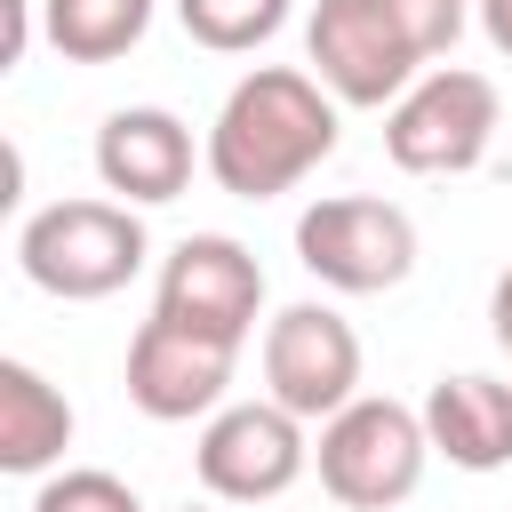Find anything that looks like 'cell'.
I'll return each mask as SVG.
<instances>
[{
    "label": "cell",
    "mask_w": 512,
    "mask_h": 512,
    "mask_svg": "<svg viewBox=\"0 0 512 512\" xmlns=\"http://www.w3.org/2000/svg\"><path fill=\"white\" fill-rule=\"evenodd\" d=\"M232 368H240V344H216V336H192V328H176V320H144L136 336H128V400L152 416V424H208L216 408H224V392H232Z\"/></svg>",
    "instance_id": "obj_10"
},
{
    "label": "cell",
    "mask_w": 512,
    "mask_h": 512,
    "mask_svg": "<svg viewBox=\"0 0 512 512\" xmlns=\"http://www.w3.org/2000/svg\"><path fill=\"white\" fill-rule=\"evenodd\" d=\"M64 448H72V400L32 360H0V472L32 480L64 464Z\"/></svg>",
    "instance_id": "obj_13"
},
{
    "label": "cell",
    "mask_w": 512,
    "mask_h": 512,
    "mask_svg": "<svg viewBox=\"0 0 512 512\" xmlns=\"http://www.w3.org/2000/svg\"><path fill=\"white\" fill-rule=\"evenodd\" d=\"M144 256H152V240H144V216L128 200H48L16 232L24 280L40 296H64V304L120 296L144 272Z\"/></svg>",
    "instance_id": "obj_3"
},
{
    "label": "cell",
    "mask_w": 512,
    "mask_h": 512,
    "mask_svg": "<svg viewBox=\"0 0 512 512\" xmlns=\"http://www.w3.org/2000/svg\"><path fill=\"white\" fill-rule=\"evenodd\" d=\"M40 32L64 64H120L152 32V0H40Z\"/></svg>",
    "instance_id": "obj_14"
},
{
    "label": "cell",
    "mask_w": 512,
    "mask_h": 512,
    "mask_svg": "<svg viewBox=\"0 0 512 512\" xmlns=\"http://www.w3.org/2000/svg\"><path fill=\"white\" fill-rule=\"evenodd\" d=\"M264 400L304 424H328L360 400V336L336 304H288L264 320Z\"/></svg>",
    "instance_id": "obj_8"
},
{
    "label": "cell",
    "mask_w": 512,
    "mask_h": 512,
    "mask_svg": "<svg viewBox=\"0 0 512 512\" xmlns=\"http://www.w3.org/2000/svg\"><path fill=\"white\" fill-rule=\"evenodd\" d=\"M296 264L336 296H384L416 272V224L392 200L336 192L296 216Z\"/></svg>",
    "instance_id": "obj_6"
},
{
    "label": "cell",
    "mask_w": 512,
    "mask_h": 512,
    "mask_svg": "<svg viewBox=\"0 0 512 512\" xmlns=\"http://www.w3.org/2000/svg\"><path fill=\"white\" fill-rule=\"evenodd\" d=\"M8 8V64H24V48H32V0H0Z\"/></svg>",
    "instance_id": "obj_19"
},
{
    "label": "cell",
    "mask_w": 512,
    "mask_h": 512,
    "mask_svg": "<svg viewBox=\"0 0 512 512\" xmlns=\"http://www.w3.org/2000/svg\"><path fill=\"white\" fill-rule=\"evenodd\" d=\"M304 464H312V432L280 400H224L192 440V472L216 504H272L304 480Z\"/></svg>",
    "instance_id": "obj_7"
},
{
    "label": "cell",
    "mask_w": 512,
    "mask_h": 512,
    "mask_svg": "<svg viewBox=\"0 0 512 512\" xmlns=\"http://www.w3.org/2000/svg\"><path fill=\"white\" fill-rule=\"evenodd\" d=\"M192 168H208V144H192V128L168 104H120V112H104V128H96V176L128 208L176 200L192 184Z\"/></svg>",
    "instance_id": "obj_11"
},
{
    "label": "cell",
    "mask_w": 512,
    "mask_h": 512,
    "mask_svg": "<svg viewBox=\"0 0 512 512\" xmlns=\"http://www.w3.org/2000/svg\"><path fill=\"white\" fill-rule=\"evenodd\" d=\"M312 464H320V488L344 512H392V504H408L424 488V464H432L424 408H400V400L360 392L344 416L320 424Z\"/></svg>",
    "instance_id": "obj_4"
},
{
    "label": "cell",
    "mask_w": 512,
    "mask_h": 512,
    "mask_svg": "<svg viewBox=\"0 0 512 512\" xmlns=\"http://www.w3.org/2000/svg\"><path fill=\"white\" fill-rule=\"evenodd\" d=\"M424 432L432 456H448L456 472H504L512 464V376H480L456 368L424 392Z\"/></svg>",
    "instance_id": "obj_12"
},
{
    "label": "cell",
    "mask_w": 512,
    "mask_h": 512,
    "mask_svg": "<svg viewBox=\"0 0 512 512\" xmlns=\"http://www.w3.org/2000/svg\"><path fill=\"white\" fill-rule=\"evenodd\" d=\"M208 176L232 200H280L336 152V96L296 64H256L208 120Z\"/></svg>",
    "instance_id": "obj_1"
},
{
    "label": "cell",
    "mask_w": 512,
    "mask_h": 512,
    "mask_svg": "<svg viewBox=\"0 0 512 512\" xmlns=\"http://www.w3.org/2000/svg\"><path fill=\"white\" fill-rule=\"evenodd\" d=\"M472 16H480V32H488V48L512 56V0H472Z\"/></svg>",
    "instance_id": "obj_17"
},
{
    "label": "cell",
    "mask_w": 512,
    "mask_h": 512,
    "mask_svg": "<svg viewBox=\"0 0 512 512\" xmlns=\"http://www.w3.org/2000/svg\"><path fill=\"white\" fill-rule=\"evenodd\" d=\"M504 128V104H496V80L472 72V64H432L392 112H384V152L392 168L408 176H472L488 160Z\"/></svg>",
    "instance_id": "obj_5"
},
{
    "label": "cell",
    "mask_w": 512,
    "mask_h": 512,
    "mask_svg": "<svg viewBox=\"0 0 512 512\" xmlns=\"http://www.w3.org/2000/svg\"><path fill=\"white\" fill-rule=\"evenodd\" d=\"M184 512H216V504H184Z\"/></svg>",
    "instance_id": "obj_20"
},
{
    "label": "cell",
    "mask_w": 512,
    "mask_h": 512,
    "mask_svg": "<svg viewBox=\"0 0 512 512\" xmlns=\"http://www.w3.org/2000/svg\"><path fill=\"white\" fill-rule=\"evenodd\" d=\"M464 24L472 0H320L304 24V56L336 104L392 112L432 72V56L464 40Z\"/></svg>",
    "instance_id": "obj_2"
},
{
    "label": "cell",
    "mask_w": 512,
    "mask_h": 512,
    "mask_svg": "<svg viewBox=\"0 0 512 512\" xmlns=\"http://www.w3.org/2000/svg\"><path fill=\"white\" fill-rule=\"evenodd\" d=\"M160 320L192 328V336H216V344H248L256 336V312H264V264L232 240V232H184L168 256H160V296H152Z\"/></svg>",
    "instance_id": "obj_9"
},
{
    "label": "cell",
    "mask_w": 512,
    "mask_h": 512,
    "mask_svg": "<svg viewBox=\"0 0 512 512\" xmlns=\"http://www.w3.org/2000/svg\"><path fill=\"white\" fill-rule=\"evenodd\" d=\"M288 8L296 0H176V24L216 56H248L288 24Z\"/></svg>",
    "instance_id": "obj_15"
},
{
    "label": "cell",
    "mask_w": 512,
    "mask_h": 512,
    "mask_svg": "<svg viewBox=\"0 0 512 512\" xmlns=\"http://www.w3.org/2000/svg\"><path fill=\"white\" fill-rule=\"evenodd\" d=\"M32 512H144V496L120 472H104V464H64V472L40 480Z\"/></svg>",
    "instance_id": "obj_16"
},
{
    "label": "cell",
    "mask_w": 512,
    "mask_h": 512,
    "mask_svg": "<svg viewBox=\"0 0 512 512\" xmlns=\"http://www.w3.org/2000/svg\"><path fill=\"white\" fill-rule=\"evenodd\" d=\"M488 328H496V344L512 352V264L496 272V288H488Z\"/></svg>",
    "instance_id": "obj_18"
}]
</instances>
